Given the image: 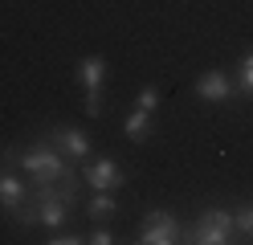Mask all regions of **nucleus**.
I'll list each match as a JSON object with an SVG mask.
<instances>
[{
    "instance_id": "nucleus-1",
    "label": "nucleus",
    "mask_w": 253,
    "mask_h": 245,
    "mask_svg": "<svg viewBox=\"0 0 253 245\" xmlns=\"http://www.w3.org/2000/svg\"><path fill=\"white\" fill-rule=\"evenodd\" d=\"M21 172H29V184H45V180H61L74 172V163L53 147L49 135H37L29 147H21Z\"/></svg>"
},
{
    "instance_id": "nucleus-2",
    "label": "nucleus",
    "mask_w": 253,
    "mask_h": 245,
    "mask_svg": "<svg viewBox=\"0 0 253 245\" xmlns=\"http://www.w3.org/2000/svg\"><path fill=\"white\" fill-rule=\"evenodd\" d=\"M184 241H192V245H233V241H241L237 237V225H233V208H204L184 229Z\"/></svg>"
},
{
    "instance_id": "nucleus-3",
    "label": "nucleus",
    "mask_w": 253,
    "mask_h": 245,
    "mask_svg": "<svg viewBox=\"0 0 253 245\" xmlns=\"http://www.w3.org/2000/svg\"><path fill=\"white\" fill-rule=\"evenodd\" d=\"M78 82H82V90H86L82 110L90 114V119H102V114H106V98H102V86H106V57L86 53L82 61H78Z\"/></svg>"
},
{
    "instance_id": "nucleus-4",
    "label": "nucleus",
    "mask_w": 253,
    "mask_h": 245,
    "mask_svg": "<svg viewBox=\"0 0 253 245\" xmlns=\"http://www.w3.org/2000/svg\"><path fill=\"white\" fill-rule=\"evenodd\" d=\"M135 241H139V245H176V241H184V225H180L176 212L155 208V212H147V217H143Z\"/></svg>"
},
{
    "instance_id": "nucleus-5",
    "label": "nucleus",
    "mask_w": 253,
    "mask_h": 245,
    "mask_svg": "<svg viewBox=\"0 0 253 245\" xmlns=\"http://www.w3.org/2000/svg\"><path fill=\"white\" fill-rule=\"evenodd\" d=\"M45 135L53 139V147H57V151H61V155H66V159L74 163V168H82V163L94 155V143H90V135H86V131L78 127V123H61V127H49Z\"/></svg>"
},
{
    "instance_id": "nucleus-6",
    "label": "nucleus",
    "mask_w": 253,
    "mask_h": 245,
    "mask_svg": "<svg viewBox=\"0 0 253 245\" xmlns=\"http://www.w3.org/2000/svg\"><path fill=\"white\" fill-rule=\"evenodd\" d=\"M82 184L90 192H115L126 184V172L119 168V159H110V155H94L82 163Z\"/></svg>"
},
{
    "instance_id": "nucleus-7",
    "label": "nucleus",
    "mask_w": 253,
    "mask_h": 245,
    "mask_svg": "<svg viewBox=\"0 0 253 245\" xmlns=\"http://www.w3.org/2000/svg\"><path fill=\"white\" fill-rule=\"evenodd\" d=\"M25 200H29V180L21 176V168H0V212L8 221H17Z\"/></svg>"
},
{
    "instance_id": "nucleus-8",
    "label": "nucleus",
    "mask_w": 253,
    "mask_h": 245,
    "mask_svg": "<svg viewBox=\"0 0 253 245\" xmlns=\"http://www.w3.org/2000/svg\"><path fill=\"white\" fill-rule=\"evenodd\" d=\"M192 94L200 98V102H229V98L237 94V82H233V74H225V70H204V74L196 78Z\"/></svg>"
},
{
    "instance_id": "nucleus-9",
    "label": "nucleus",
    "mask_w": 253,
    "mask_h": 245,
    "mask_svg": "<svg viewBox=\"0 0 253 245\" xmlns=\"http://www.w3.org/2000/svg\"><path fill=\"white\" fill-rule=\"evenodd\" d=\"M123 135L131 139V143H147V135H151V114L135 106V110L123 119Z\"/></svg>"
},
{
    "instance_id": "nucleus-10",
    "label": "nucleus",
    "mask_w": 253,
    "mask_h": 245,
    "mask_svg": "<svg viewBox=\"0 0 253 245\" xmlns=\"http://www.w3.org/2000/svg\"><path fill=\"white\" fill-rule=\"evenodd\" d=\"M115 212H119L115 192H90V200H86V217L90 221H110Z\"/></svg>"
},
{
    "instance_id": "nucleus-11",
    "label": "nucleus",
    "mask_w": 253,
    "mask_h": 245,
    "mask_svg": "<svg viewBox=\"0 0 253 245\" xmlns=\"http://www.w3.org/2000/svg\"><path fill=\"white\" fill-rule=\"evenodd\" d=\"M233 82H237V94H241V98H253V53L241 57V65H237Z\"/></svg>"
},
{
    "instance_id": "nucleus-12",
    "label": "nucleus",
    "mask_w": 253,
    "mask_h": 245,
    "mask_svg": "<svg viewBox=\"0 0 253 245\" xmlns=\"http://www.w3.org/2000/svg\"><path fill=\"white\" fill-rule=\"evenodd\" d=\"M233 225H237V237H253V204H237Z\"/></svg>"
},
{
    "instance_id": "nucleus-13",
    "label": "nucleus",
    "mask_w": 253,
    "mask_h": 245,
    "mask_svg": "<svg viewBox=\"0 0 253 245\" xmlns=\"http://www.w3.org/2000/svg\"><path fill=\"white\" fill-rule=\"evenodd\" d=\"M160 102H164L160 86H143V90H139V98H135V106H139V110H147V114L160 110Z\"/></svg>"
},
{
    "instance_id": "nucleus-14",
    "label": "nucleus",
    "mask_w": 253,
    "mask_h": 245,
    "mask_svg": "<svg viewBox=\"0 0 253 245\" xmlns=\"http://www.w3.org/2000/svg\"><path fill=\"white\" fill-rule=\"evenodd\" d=\"M82 241L86 237L78 233V229H70V225L66 229H49V237H45V245H82Z\"/></svg>"
},
{
    "instance_id": "nucleus-15",
    "label": "nucleus",
    "mask_w": 253,
    "mask_h": 245,
    "mask_svg": "<svg viewBox=\"0 0 253 245\" xmlns=\"http://www.w3.org/2000/svg\"><path fill=\"white\" fill-rule=\"evenodd\" d=\"M90 245H110L115 241V233H110V225L106 221H94V229H90V237H86Z\"/></svg>"
},
{
    "instance_id": "nucleus-16",
    "label": "nucleus",
    "mask_w": 253,
    "mask_h": 245,
    "mask_svg": "<svg viewBox=\"0 0 253 245\" xmlns=\"http://www.w3.org/2000/svg\"><path fill=\"white\" fill-rule=\"evenodd\" d=\"M0 168H21V147H17V143H4V147H0Z\"/></svg>"
}]
</instances>
